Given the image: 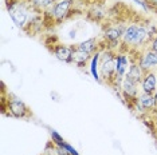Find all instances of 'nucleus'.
<instances>
[{
    "mask_svg": "<svg viewBox=\"0 0 157 155\" xmlns=\"http://www.w3.org/2000/svg\"><path fill=\"white\" fill-rule=\"evenodd\" d=\"M152 11H153V12H155V13H156V15H157V8H155V9H152Z\"/></svg>",
    "mask_w": 157,
    "mask_h": 155,
    "instance_id": "obj_12",
    "label": "nucleus"
},
{
    "mask_svg": "<svg viewBox=\"0 0 157 155\" xmlns=\"http://www.w3.org/2000/svg\"><path fill=\"white\" fill-rule=\"evenodd\" d=\"M73 63L74 64H77L78 67H83L86 66L89 60L93 58V55H89L86 52L83 51H79V50H75V48L73 47Z\"/></svg>",
    "mask_w": 157,
    "mask_h": 155,
    "instance_id": "obj_8",
    "label": "nucleus"
},
{
    "mask_svg": "<svg viewBox=\"0 0 157 155\" xmlns=\"http://www.w3.org/2000/svg\"><path fill=\"white\" fill-rule=\"evenodd\" d=\"M140 86H141V92H145V94L157 92V74H156V70H152V71H148V72L144 74V78H142Z\"/></svg>",
    "mask_w": 157,
    "mask_h": 155,
    "instance_id": "obj_5",
    "label": "nucleus"
},
{
    "mask_svg": "<svg viewBox=\"0 0 157 155\" xmlns=\"http://www.w3.org/2000/svg\"><path fill=\"white\" fill-rule=\"evenodd\" d=\"M30 2L35 9H38L39 12H43L54 4L56 0H30Z\"/></svg>",
    "mask_w": 157,
    "mask_h": 155,
    "instance_id": "obj_9",
    "label": "nucleus"
},
{
    "mask_svg": "<svg viewBox=\"0 0 157 155\" xmlns=\"http://www.w3.org/2000/svg\"><path fill=\"white\" fill-rule=\"evenodd\" d=\"M138 63H140L141 68L144 70V72L152 71V70L157 68V52L145 48L140 52L138 56Z\"/></svg>",
    "mask_w": 157,
    "mask_h": 155,
    "instance_id": "obj_3",
    "label": "nucleus"
},
{
    "mask_svg": "<svg viewBox=\"0 0 157 155\" xmlns=\"http://www.w3.org/2000/svg\"><path fill=\"white\" fill-rule=\"evenodd\" d=\"M51 51L59 60H62L65 63H73V51H74L73 45L55 43V44H52Z\"/></svg>",
    "mask_w": 157,
    "mask_h": 155,
    "instance_id": "obj_6",
    "label": "nucleus"
},
{
    "mask_svg": "<svg viewBox=\"0 0 157 155\" xmlns=\"http://www.w3.org/2000/svg\"><path fill=\"white\" fill-rule=\"evenodd\" d=\"M51 139H52V143L54 144H56V146H63V144H65L66 142H65V139L62 138V136L59 135L58 132L56 131H54V130H51Z\"/></svg>",
    "mask_w": 157,
    "mask_h": 155,
    "instance_id": "obj_10",
    "label": "nucleus"
},
{
    "mask_svg": "<svg viewBox=\"0 0 157 155\" xmlns=\"http://www.w3.org/2000/svg\"><path fill=\"white\" fill-rule=\"evenodd\" d=\"M138 103L145 111L153 110L156 108V103H155V94H145V92H140L137 98Z\"/></svg>",
    "mask_w": 157,
    "mask_h": 155,
    "instance_id": "obj_7",
    "label": "nucleus"
},
{
    "mask_svg": "<svg viewBox=\"0 0 157 155\" xmlns=\"http://www.w3.org/2000/svg\"><path fill=\"white\" fill-rule=\"evenodd\" d=\"M130 66V59L128 52L124 51H118L117 52V58H116V75H117V80L122 84V80L125 75L128 72V68Z\"/></svg>",
    "mask_w": 157,
    "mask_h": 155,
    "instance_id": "obj_4",
    "label": "nucleus"
},
{
    "mask_svg": "<svg viewBox=\"0 0 157 155\" xmlns=\"http://www.w3.org/2000/svg\"><path fill=\"white\" fill-rule=\"evenodd\" d=\"M149 50L157 52V36H155L151 40V43H149Z\"/></svg>",
    "mask_w": 157,
    "mask_h": 155,
    "instance_id": "obj_11",
    "label": "nucleus"
},
{
    "mask_svg": "<svg viewBox=\"0 0 157 155\" xmlns=\"http://www.w3.org/2000/svg\"><path fill=\"white\" fill-rule=\"evenodd\" d=\"M6 110H8V116H13L17 119H26L33 116L31 111L28 110L23 100H20L17 96L12 94H8V99H6L2 94V112L6 114Z\"/></svg>",
    "mask_w": 157,
    "mask_h": 155,
    "instance_id": "obj_2",
    "label": "nucleus"
},
{
    "mask_svg": "<svg viewBox=\"0 0 157 155\" xmlns=\"http://www.w3.org/2000/svg\"><path fill=\"white\" fill-rule=\"evenodd\" d=\"M156 74H157V68H156Z\"/></svg>",
    "mask_w": 157,
    "mask_h": 155,
    "instance_id": "obj_13",
    "label": "nucleus"
},
{
    "mask_svg": "<svg viewBox=\"0 0 157 155\" xmlns=\"http://www.w3.org/2000/svg\"><path fill=\"white\" fill-rule=\"evenodd\" d=\"M116 58L117 51L112 48H103L99 55V75L102 80L113 90L121 92V83L117 80L116 75Z\"/></svg>",
    "mask_w": 157,
    "mask_h": 155,
    "instance_id": "obj_1",
    "label": "nucleus"
},
{
    "mask_svg": "<svg viewBox=\"0 0 157 155\" xmlns=\"http://www.w3.org/2000/svg\"><path fill=\"white\" fill-rule=\"evenodd\" d=\"M43 155H44V154H43Z\"/></svg>",
    "mask_w": 157,
    "mask_h": 155,
    "instance_id": "obj_14",
    "label": "nucleus"
}]
</instances>
